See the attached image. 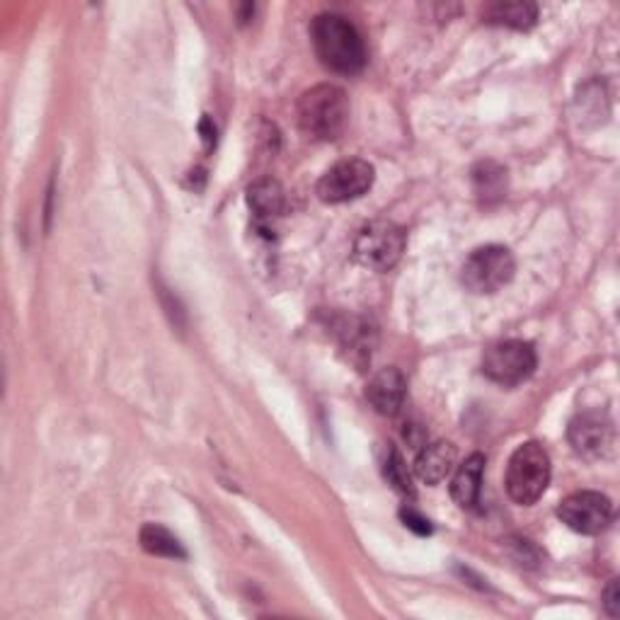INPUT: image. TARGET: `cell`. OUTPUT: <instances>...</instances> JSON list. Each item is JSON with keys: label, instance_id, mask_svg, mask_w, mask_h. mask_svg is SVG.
I'll return each instance as SVG.
<instances>
[{"label": "cell", "instance_id": "obj_12", "mask_svg": "<svg viewBox=\"0 0 620 620\" xmlns=\"http://www.w3.org/2000/svg\"><path fill=\"white\" fill-rule=\"evenodd\" d=\"M482 476H485V456L482 454H472L456 470L454 482H451V497L456 499L460 509H476V504L480 502Z\"/></svg>", "mask_w": 620, "mask_h": 620}, {"label": "cell", "instance_id": "obj_3", "mask_svg": "<svg viewBox=\"0 0 620 620\" xmlns=\"http://www.w3.org/2000/svg\"><path fill=\"white\" fill-rule=\"evenodd\" d=\"M548 482L551 456L539 441H529L514 451L507 468V492L514 502L521 507H531L548 490Z\"/></svg>", "mask_w": 620, "mask_h": 620}, {"label": "cell", "instance_id": "obj_18", "mask_svg": "<svg viewBox=\"0 0 620 620\" xmlns=\"http://www.w3.org/2000/svg\"><path fill=\"white\" fill-rule=\"evenodd\" d=\"M383 472H385V478L391 485L401 492V495H409L413 497L415 495V488H413V478H409V472H407V466H405V460L403 456L397 454V448H388V454H385V460H383Z\"/></svg>", "mask_w": 620, "mask_h": 620}, {"label": "cell", "instance_id": "obj_17", "mask_svg": "<svg viewBox=\"0 0 620 620\" xmlns=\"http://www.w3.org/2000/svg\"><path fill=\"white\" fill-rule=\"evenodd\" d=\"M472 185H476L478 197L485 199V202L499 199L507 192V170L497 163H480L476 170H472Z\"/></svg>", "mask_w": 620, "mask_h": 620}, {"label": "cell", "instance_id": "obj_13", "mask_svg": "<svg viewBox=\"0 0 620 620\" xmlns=\"http://www.w3.org/2000/svg\"><path fill=\"white\" fill-rule=\"evenodd\" d=\"M338 334L346 356H350L359 369H364V366L371 362V352L376 346V330L366 320L344 318L338 325Z\"/></svg>", "mask_w": 620, "mask_h": 620}, {"label": "cell", "instance_id": "obj_2", "mask_svg": "<svg viewBox=\"0 0 620 620\" xmlns=\"http://www.w3.org/2000/svg\"><path fill=\"white\" fill-rule=\"evenodd\" d=\"M296 112L303 134L318 141H332L350 119V102L338 86H315L301 94Z\"/></svg>", "mask_w": 620, "mask_h": 620}, {"label": "cell", "instance_id": "obj_20", "mask_svg": "<svg viewBox=\"0 0 620 620\" xmlns=\"http://www.w3.org/2000/svg\"><path fill=\"white\" fill-rule=\"evenodd\" d=\"M604 608H606V613L611 616V618H618L620 613V602H618V580H613L611 584H608V590L604 592Z\"/></svg>", "mask_w": 620, "mask_h": 620}, {"label": "cell", "instance_id": "obj_9", "mask_svg": "<svg viewBox=\"0 0 620 620\" xmlns=\"http://www.w3.org/2000/svg\"><path fill=\"white\" fill-rule=\"evenodd\" d=\"M570 444L584 458H602L613 444V425L602 413H582L570 422Z\"/></svg>", "mask_w": 620, "mask_h": 620}, {"label": "cell", "instance_id": "obj_16", "mask_svg": "<svg viewBox=\"0 0 620 620\" xmlns=\"http://www.w3.org/2000/svg\"><path fill=\"white\" fill-rule=\"evenodd\" d=\"M141 545L145 553L157 555V558H175V560H185L187 551L182 548V543L175 539V535L157 527V523H145L141 529Z\"/></svg>", "mask_w": 620, "mask_h": 620}, {"label": "cell", "instance_id": "obj_1", "mask_svg": "<svg viewBox=\"0 0 620 620\" xmlns=\"http://www.w3.org/2000/svg\"><path fill=\"white\" fill-rule=\"evenodd\" d=\"M311 37L315 54H318L325 68L342 73V76H352V73H359L364 68L366 63L364 39L359 35V29H356L344 15H334V13L318 15L313 20Z\"/></svg>", "mask_w": 620, "mask_h": 620}, {"label": "cell", "instance_id": "obj_19", "mask_svg": "<svg viewBox=\"0 0 620 620\" xmlns=\"http://www.w3.org/2000/svg\"><path fill=\"white\" fill-rule=\"evenodd\" d=\"M401 517L405 521V527L413 529L417 535H429V533H432V527H429V521L422 517V514H417L415 509H403Z\"/></svg>", "mask_w": 620, "mask_h": 620}, {"label": "cell", "instance_id": "obj_10", "mask_svg": "<svg viewBox=\"0 0 620 620\" xmlns=\"http://www.w3.org/2000/svg\"><path fill=\"white\" fill-rule=\"evenodd\" d=\"M366 397H369L378 415L395 417L401 413L407 397V381L401 369L391 366V369L378 371L369 381V388H366Z\"/></svg>", "mask_w": 620, "mask_h": 620}, {"label": "cell", "instance_id": "obj_6", "mask_svg": "<svg viewBox=\"0 0 620 620\" xmlns=\"http://www.w3.org/2000/svg\"><path fill=\"white\" fill-rule=\"evenodd\" d=\"M535 364H539V359H535L533 344L521 340H504L492 344L485 356H482V374L490 381L511 388L529 381L535 371Z\"/></svg>", "mask_w": 620, "mask_h": 620}, {"label": "cell", "instance_id": "obj_11", "mask_svg": "<svg viewBox=\"0 0 620 620\" xmlns=\"http://www.w3.org/2000/svg\"><path fill=\"white\" fill-rule=\"evenodd\" d=\"M456 460L458 451L451 441H434V444L419 451L415 460L417 478L427 482V485H439V482H444L454 472Z\"/></svg>", "mask_w": 620, "mask_h": 620}, {"label": "cell", "instance_id": "obj_14", "mask_svg": "<svg viewBox=\"0 0 620 620\" xmlns=\"http://www.w3.org/2000/svg\"><path fill=\"white\" fill-rule=\"evenodd\" d=\"M248 204L260 218L281 216L287 208V194L277 180H257L248 187Z\"/></svg>", "mask_w": 620, "mask_h": 620}, {"label": "cell", "instance_id": "obj_5", "mask_svg": "<svg viewBox=\"0 0 620 620\" xmlns=\"http://www.w3.org/2000/svg\"><path fill=\"white\" fill-rule=\"evenodd\" d=\"M514 271H517V262L507 248L485 245L466 260L460 279L472 293H495L514 279Z\"/></svg>", "mask_w": 620, "mask_h": 620}, {"label": "cell", "instance_id": "obj_15", "mask_svg": "<svg viewBox=\"0 0 620 620\" xmlns=\"http://www.w3.org/2000/svg\"><path fill=\"white\" fill-rule=\"evenodd\" d=\"M485 23L502 25L511 29H531L539 20V8L533 3H495L485 8Z\"/></svg>", "mask_w": 620, "mask_h": 620}, {"label": "cell", "instance_id": "obj_7", "mask_svg": "<svg viewBox=\"0 0 620 620\" xmlns=\"http://www.w3.org/2000/svg\"><path fill=\"white\" fill-rule=\"evenodd\" d=\"M374 165L362 161V157H350V161L332 165L330 170L320 177L318 197L325 204L352 202V199L369 192L374 187Z\"/></svg>", "mask_w": 620, "mask_h": 620}, {"label": "cell", "instance_id": "obj_4", "mask_svg": "<svg viewBox=\"0 0 620 620\" xmlns=\"http://www.w3.org/2000/svg\"><path fill=\"white\" fill-rule=\"evenodd\" d=\"M405 250V233L401 226L391 224V220H374V224L364 226L359 236L354 240V257L359 265L388 271L397 265Z\"/></svg>", "mask_w": 620, "mask_h": 620}, {"label": "cell", "instance_id": "obj_8", "mask_svg": "<svg viewBox=\"0 0 620 620\" xmlns=\"http://www.w3.org/2000/svg\"><path fill=\"white\" fill-rule=\"evenodd\" d=\"M558 517L567 529L584 535L602 533L613 517V504L602 492H574L558 507Z\"/></svg>", "mask_w": 620, "mask_h": 620}]
</instances>
